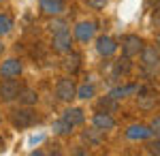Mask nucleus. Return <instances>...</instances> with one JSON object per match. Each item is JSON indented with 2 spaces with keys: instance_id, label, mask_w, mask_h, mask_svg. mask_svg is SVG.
<instances>
[{
  "instance_id": "f257e3e1",
  "label": "nucleus",
  "mask_w": 160,
  "mask_h": 156,
  "mask_svg": "<svg viewBox=\"0 0 160 156\" xmlns=\"http://www.w3.org/2000/svg\"><path fill=\"white\" fill-rule=\"evenodd\" d=\"M11 122L15 128H28L37 122V113L32 111L30 107H19L11 111Z\"/></svg>"
},
{
  "instance_id": "f03ea898",
  "label": "nucleus",
  "mask_w": 160,
  "mask_h": 156,
  "mask_svg": "<svg viewBox=\"0 0 160 156\" xmlns=\"http://www.w3.org/2000/svg\"><path fill=\"white\" fill-rule=\"evenodd\" d=\"M22 92V86L15 77H4L2 84H0V98L2 103H13Z\"/></svg>"
},
{
  "instance_id": "7ed1b4c3",
  "label": "nucleus",
  "mask_w": 160,
  "mask_h": 156,
  "mask_svg": "<svg viewBox=\"0 0 160 156\" xmlns=\"http://www.w3.org/2000/svg\"><path fill=\"white\" fill-rule=\"evenodd\" d=\"M141 66L148 71H158L160 69V51L158 47H145L141 49Z\"/></svg>"
},
{
  "instance_id": "20e7f679",
  "label": "nucleus",
  "mask_w": 160,
  "mask_h": 156,
  "mask_svg": "<svg viewBox=\"0 0 160 156\" xmlns=\"http://www.w3.org/2000/svg\"><path fill=\"white\" fill-rule=\"evenodd\" d=\"M141 49H143V41L139 39L137 34H126L122 41V54L126 58H135L141 54Z\"/></svg>"
},
{
  "instance_id": "39448f33",
  "label": "nucleus",
  "mask_w": 160,
  "mask_h": 156,
  "mask_svg": "<svg viewBox=\"0 0 160 156\" xmlns=\"http://www.w3.org/2000/svg\"><path fill=\"white\" fill-rule=\"evenodd\" d=\"M53 49L58 54H68L73 49V36L66 28L60 30V32H53Z\"/></svg>"
},
{
  "instance_id": "423d86ee",
  "label": "nucleus",
  "mask_w": 160,
  "mask_h": 156,
  "mask_svg": "<svg viewBox=\"0 0 160 156\" xmlns=\"http://www.w3.org/2000/svg\"><path fill=\"white\" fill-rule=\"evenodd\" d=\"M75 94H77V86H75L73 79L64 77V79L58 81V86H56V96H58L60 101H73Z\"/></svg>"
},
{
  "instance_id": "0eeeda50",
  "label": "nucleus",
  "mask_w": 160,
  "mask_h": 156,
  "mask_svg": "<svg viewBox=\"0 0 160 156\" xmlns=\"http://www.w3.org/2000/svg\"><path fill=\"white\" fill-rule=\"evenodd\" d=\"M94 32H96V24L94 22H79L75 26V39L81 41V43H88L94 39Z\"/></svg>"
},
{
  "instance_id": "6e6552de",
  "label": "nucleus",
  "mask_w": 160,
  "mask_h": 156,
  "mask_svg": "<svg viewBox=\"0 0 160 156\" xmlns=\"http://www.w3.org/2000/svg\"><path fill=\"white\" fill-rule=\"evenodd\" d=\"M115 49H118V43H115L111 36H98V39H96V51H98L102 58L113 56Z\"/></svg>"
},
{
  "instance_id": "1a4fd4ad",
  "label": "nucleus",
  "mask_w": 160,
  "mask_h": 156,
  "mask_svg": "<svg viewBox=\"0 0 160 156\" xmlns=\"http://www.w3.org/2000/svg\"><path fill=\"white\" fill-rule=\"evenodd\" d=\"M126 137L132 139V141H143V139H149L152 137V128L145 126V124H132V126H128Z\"/></svg>"
},
{
  "instance_id": "9d476101",
  "label": "nucleus",
  "mask_w": 160,
  "mask_h": 156,
  "mask_svg": "<svg viewBox=\"0 0 160 156\" xmlns=\"http://www.w3.org/2000/svg\"><path fill=\"white\" fill-rule=\"evenodd\" d=\"M0 75H2V77H19V75H22V62L17 60V58L4 60L2 66H0Z\"/></svg>"
},
{
  "instance_id": "9b49d317",
  "label": "nucleus",
  "mask_w": 160,
  "mask_h": 156,
  "mask_svg": "<svg viewBox=\"0 0 160 156\" xmlns=\"http://www.w3.org/2000/svg\"><path fill=\"white\" fill-rule=\"evenodd\" d=\"M62 118L68 122V124H73V126H81V124L86 122V113H83V109H81V107H71V109L64 111Z\"/></svg>"
},
{
  "instance_id": "f8f14e48",
  "label": "nucleus",
  "mask_w": 160,
  "mask_h": 156,
  "mask_svg": "<svg viewBox=\"0 0 160 156\" xmlns=\"http://www.w3.org/2000/svg\"><path fill=\"white\" fill-rule=\"evenodd\" d=\"M92 122H94V126L96 128H100V131H111L113 126H115V120L111 118V113H107V111H100V113H96L94 118H92Z\"/></svg>"
},
{
  "instance_id": "ddd939ff",
  "label": "nucleus",
  "mask_w": 160,
  "mask_h": 156,
  "mask_svg": "<svg viewBox=\"0 0 160 156\" xmlns=\"http://www.w3.org/2000/svg\"><path fill=\"white\" fill-rule=\"evenodd\" d=\"M156 101H158L156 92H152V90H141V88H139L137 103H139V107H141V109H152L154 105H156Z\"/></svg>"
},
{
  "instance_id": "4468645a",
  "label": "nucleus",
  "mask_w": 160,
  "mask_h": 156,
  "mask_svg": "<svg viewBox=\"0 0 160 156\" xmlns=\"http://www.w3.org/2000/svg\"><path fill=\"white\" fill-rule=\"evenodd\" d=\"M41 9L47 15H60L66 9V2L64 0H41Z\"/></svg>"
},
{
  "instance_id": "2eb2a0df",
  "label": "nucleus",
  "mask_w": 160,
  "mask_h": 156,
  "mask_svg": "<svg viewBox=\"0 0 160 156\" xmlns=\"http://www.w3.org/2000/svg\"><path fill=\"white\" fill-rule=\"evenodd\" d=\"M19 103L26 105V107H32V105H37L38 103V94L34 90H30V88H22V92H19Z\"/></svg>"
},
{
  "instance_id": "dca6fc26",
  "label": "nucleus",
  "mask_w": 160,
  "mask_h": 156,
  "mask_svg": "<svg viewBox=\"0 0 160 156\" xmlns=\"http://www.w3.org/2000/svg\"><path fill=\"white\" fill-rule=\"evenodd\" d=\"M118 107H120V105H118V98H113V96H102V98H100L98 101V109L100 111H107V113H115V111H118Z\"/></svg>"
},
{
  "instance_id": "f3484780",
  "label": "nucleus",
  "mask_w": 160,
  "mask_h": 156,
  "mask_svg": "<svg viewBox=\"0 0 160 156\" xmlns=\"http://www.w3.org/2000/svg\"><path fill=\"white\" fill-rule=\"evenodd\" d=\"M83 141H88V145H98L100 141H102V131L100 128H90V131H83Z\"/></svg>"
},
{
  "instance_id": "a211bd4d",
  "label": "nucleus",
  "mask_w": 160,
  "mask_h": 156,
  "mask_svg": "<svg viewBox=\"0 0 160 156\" xmlns=\"http://www.w3.org/2000/svg\"><path fill=\"white\" fill-rule=\"evenodd\" d=\"M130 69H132V62H130V58H120V60H115V64H113V71H115V75H126V73H130Z\"/></svg>"
},
{
  "instance_id": "6ab92c4d",
  "label": "nucleus",
  "mask_w": 160,
  "mask_h": 156,
  "mask_svg": "<svg viewBox=\"0 0 160 156\" xmlns=\"http://www.w3.org/2000/svg\"><path fill=\"white\" fill-rule=\"evenodd\" d=\"M51 128H53V133H56V135H71L75 126H73V124H68V122L62 118V120L53 122V126H51Z\"/></svg>"
},
{
  "instance_id": "aec40b11",
  "label": "nucleus",
  "mask_w": 160,
  "mask_h": 156,
  "mask_svg": "<svg viewBox=\"0 0 160 156\" xmlns=\"http://www.w3.org/2000/svg\"><path fill=\"white\" fill-rule=\"evenodd\" d=\"M79 62H81V56H79V54H75L73 49H71V51H68V58L64 60V66H66L71 73H75L77 69H79Z\"/></svg>"
},
{
  "instance_id": "412c9836",
  "label": "nucleus",
  "mask_w": 160,
  "mask_h": 156,
  "mask_svg": "<svg viewBox=\"0 0 160 156\" xmlns=\"http://www.w3.org/2000/svg\"><path fill=\"white\" fill-rule=\"evenodd\" d=\"M132 92H139V86H126V88H115L113 92H111V96L113 98H124V96H128V94H132Z\"/></svg>"
},
{
  "instance_id": "4be33fe9",
  "label": "nucleus",
  "mask_w": 160,
  "mask_h": 156,
  "mask_svg": "<svg viewBox=\"0 0 160 156\" xmlns=\"http://www.w3.org/2000/svg\"><path fill=\"white\" fill-rule=\"evenodd\" d=\"M11 28H13V17L7 15V13H0V36L7 34Z\"/></svg>"
},
{
  "instance_id": "5701e85b",
  "label": "nucleus",
  "mask_w": 160,
  "mask_h": 156,
  "mask_svg": "<svg viewBox=\"0 0 160 156\" xmlns=\"http://www.w3.org/2000/svg\"><path fill=\"white\" fill-rule=\"evenodd\" d=\"M94 92H96V90H94V86L92 84H83L81 86V88H77V94L75 96H79V98H92V96H94Z\"/></svg>"
},
{
  "instance_id": "b1692460",
  "label": "nucleus",
  "mask_w": 160,
  "mask_h": 156,
  "mask_svg": "<svg viewBox=\"0 0 160 156\" xmlns=\"http://www.w3.org/2000/svg\"><path fill=\"white\" fill-rule=\"evenodd\" d=\"M148 152L149 154H158L160 156V137L156 139V141H149L148 143Z\"/></svg>"
},
{
  "instance_id": "393cba45",
  "label": "nucleus",
  "mask_w": 160,
  "mask_h": 156,
  "mask_svg": "<svg viewBox=\"0 0 160 156\" xmlns=\"http://www.w3.org/2000/svg\"><path fill=\"white\" fill-rule=\"evenodd\" d=\"M107 2L109 0H88V7H92V9H105Z\"/></svg>"
},
{
  "instance_id": "a878e982",
  "label": "nucleus",
  "mask_w": 160,
  "mask_h": 156,
  "mask_svg": "<svg viewBox=\"0 0 160 156\" xmlns=\"http://www.w3.org/2000/svg\"><path fill=\"white\" fill-rule=\"evenodd\" d=\"M149 128H152V135H156V137H160V116L152 120V126H149Z\"/></svg>"
},
{
  "instance_id": "bb28decb",
  "label": "nucleus",
  "mask_w": 160,
  "mask_h": 156,
  "mask_svg": "<svg viewBox=\"0 0 160 156\" xmlns=\"http://www.w3.org/2000/svg\"><path fill=\"white\" fill-rule=\"evenodd\" d=\"M49 28H51V32H60V30H64V28H66V24H64V22H53Z\"/></svg>"
},
{
  "instance_id": "cd10ccee",
  "label": "nucleus",
  "mask_w": 160,
  "mask_h": 156,
  "mask_svg": "<svg viewBox=\"0 0 160 156\" xmlns=\"http://www.w3.org/2000/svg\"><path fill=\"white\" fill-rule=\"evenodd\" d=\"M149 7H152L156 13H160V0H149Z\"/></svg>"
},
{
  "instance_id": "c85d7f7f",
  "label": "nucleus",
  "mask_w": 160,
  "mask_h": 156,
  "mask_svg": "<svg viewBox=\"0 0 160 156\" xmlns=\"http://www.w3.org/2000/svg\"><path fill=\"white\" fill-rule=\"evenodd\" d=\"M2 150H4V139L0 137V152H2Z\"/></svg>"
},
{
  "instance_id": "c756f323",
  "label": "nucleus",
  "mask_w": 160,
  "mask_h": 156,
  "mask_svg": "<svg viewBox=\"0 0 160 156\" xmlns=\"http://www.w3.org/2000/svg\"><path fill=\"white\" fill-rule=\"evenodd\" d=\"M156 45H158V49H160V32H158V36H156Z\"/></svg>"
},
{
  "instance_id": "7c9ffc66",
  "label": "nucleus",
  "mask_w": 160,
  "mask_h": 156,
  "mask_svg": "<svg viewBox=\"0 0 160 156\" xmlns=\"http://www.w3.org/2000/svg\"><path fill=\"white\" fill-rule=\"evenodd\" d=\"M2 49H4V45H2V41H0V54H2Z\"/></svg>"
},
{
  "instance_id": "2f4dec72",
  "label": "nucleus",
  "mask_w": 160,
  "mask_h": 156,
  "mask_svg": "<svg viewBox=\"0 0 160 156\" xmlns=\"http://www.w3.org/2000/svg\"><path fill=\"white\" fill-rule=\"evenodd\" d=\"M0 122H2V113H0Z\"/></svg>"
}]
</instances>
